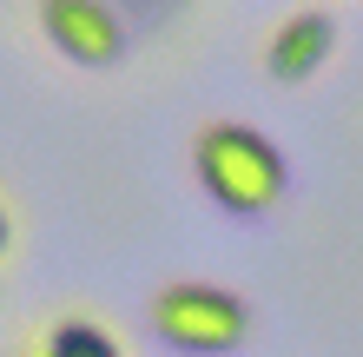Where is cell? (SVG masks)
Returning a JSON list of instances; mask_svg holds the SVG:
<instances>
[{
    "label": "cell",
    "mask_w": 363,
    "mask_h": 357,
    "mask_svg": "<svg viewBox=\"0 0 363 357\" xmlns=\"http://www.w3.org/2000/svg\"><path fill=\"white\" fill-rule=\"evenodd\" d=\"M40 357H125L119 338L93 318H53L47 338H40Z\"/></svg>",
    "instance_id": "obj_5"
},
{
    "label": "cell",
    "mask_w": 363,
    "mask_h": 357,
    "mask_svg": "<svg viewBox=\"0 0 363 357\" xmlns=\"http://www.w3.org/2000/svg\"><path fill=\"white\" fill-rule=\"evenodd\" d=\"M152 338L179 357H225L251 338V304L211 278H179L152 291Z\"/></svg>",
    "instance_id": "obj_2"
},
{
    "label": "cell",
    "mask_w": 363,
    "mask_h": 357,
    "mask_svg": "<svg viewBox=\"0 0 363 357\" xmlns=\"http://www.w3.org/2000/svg\"><path fill=\"white\" fill-rule=\"evenodd\" d=\"M330 53H337V13L297 7V13L277 20L271 40H264V73L277 79V87H304V79L324 73Z\"/></svg>",
    "instance_id": "obj_4"
},
{
    "label": "cell",
    "mask_w": 363,
    "mask_h": 357,
    "mask_svg": "<svg viewBox=\"0 0 363 357\" xmlns=\"http://www.w3.org/2000/svg\"><path fill=\"white\" fill-rule=\"evenodd\" d=\"M40 33L53 40V53H67L73 67H113L125 53V27L99 0H47L40 7Z\"/></svg>",
    "instance_id": "obj_3"
},
{
    "label": "cell",
    "mask_w": 363,
    "mask_h": 357,
    "mask_svg": "<svg viewBox=\"0 0 363 357\" xmlns=\"http://www.w3.org/2000/svg\"><path fill=\"white\" fill-rule=\"evenodd\" d=\"M7 245H13V219H7V205H0V258H7Z\"/></svg>",
    "instance_id": "obj_6"
},
{
    "label": "cell",
    "mask_w": 363,
    "mask_h": 357,
    "mask_svg": "<svg viewBox=\"0 0 363 357\" xmlns=\"http://www.w3.org/2000/svg\"><path fill=\"white\" fill-rule=\"evenodd\" d=\"M191 172H199L205 199L231 219H258L284 199L291 185V165H284V145H277L264 126L251 119H211L199 126L191 139Z\"/></svg>",
    "instance_id": "obj_1"
}]
</instances>
